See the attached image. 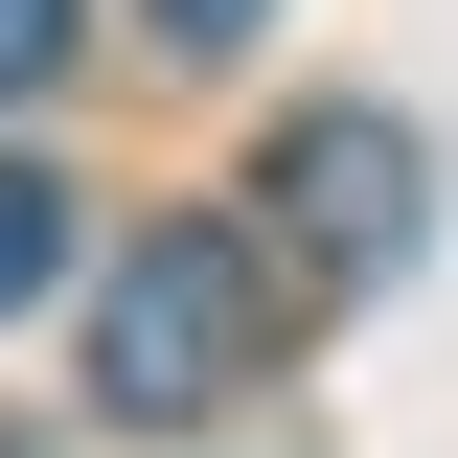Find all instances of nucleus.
Instances as JSON below:
<instances>
[{"instance_id": "39448f33", "label": "nucleus", "mask_w": 458, "mask_h": 458, "mask_svg": "<svg viewBox=\"0 0 458 458\" xmlns=\"http://www.w3.org/2000/svg\"><path fill=\"white\" fill-rule=\"evenodd\" d=\"M252 23H276V0H161V47H252Z\"/></svg>"}, {"instance_id": "20e7f679", "label": "nucleus", "mask_w": 458, "mask_h": 458, "mask_svg": "<svg viewBox=\"0 0 458 458\" xmlns=\"http://www.w3.org/2000/svg\"><path fill=\"white\" fill-rule=\"evenodd\" d=\"M69 47H92V0H0V114H23V92H69Z\"/></svg>"}, {"instance_id": "f257e3e1", "label": "nucleus", "mask_w": 458, "mask_h": 458, "mask_svg": "<svg viewBox=\"0 0 458 458\" xmlns=\"http://www.w3.org/2000/svg\"><path fill=\"white\" fill-rule=\"evenodd\" d=\"M252 344H276L252 229H138V252L92 276V412H114V436H183V412H229Z\"/></svg>"}, {"instance_id": "f03ea898", "label": "nucleus", "mask_w": 458, "mask_h": 458, "mask_svg": "<svg viewBox=\"0 0 458 458\" xmlns=\"http://www.w3.org/2000/svg\"><path fill=\"white\" fill-rule=\"evenodd\" d=\"M276 229H298V276H412V229H436V161H412V114H298L276 138Z\"/></svg>"}, {"instance_id": "7ed1b4c3", "label": "nucleus", "mask_w": 458, "mask_h": 458, "mask_svg": "<svg viewBox=\"0 0 458 458\" xmlns=\"http://www.w3.org/2000/svg\"><path fill=\"white\" fill-rule=\"evenodd\" d=\"M47 276H69V183H47V161H0V321H23Z\"/></svg>"}]
</instances>
